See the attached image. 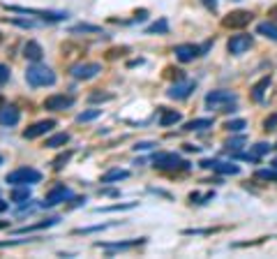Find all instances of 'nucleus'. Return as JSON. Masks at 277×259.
Returning a JSON list of instances; mask_svg holds the SVG:
<instances>
[{"instance_id":"nucleus-28","label":"nucleus","mask_w":277,"mask_h":259,"mask_svg":"<svg viewBox=\"0 0 277 259\" xmlns=\"http://www.w3.org/2000/svg\"><path fill=\"white\" fill-rule=\"evenodd\" d=\"M102 116V109H90V111H83L77 116V123H88V120H95V118Z\"/></svg>"},{"instance_id":"nucleus-4","label":"nucleus","mask_w":277,"mask_h":259,"mask_svg":"<svg viewBox=\"0 0 277 259\" xmlns=\"http://www.w3.org/2000/svg\"><path fill=\"white\" fill-rule=\"evenodd\" d=\"M9 12H17V14H28V17H37L42 21H65L67 12H53V9H35V7H19V5H2Z\"/></svg>"},{"instance_id":"nucleus-39","label":"nucleus","mask_w":277,"mask_h":259,"mask_svg":"<svg viewBox=\"0 0 277 259\" xmlns=\"http://www.w3.org/2000/svg\"><path fill=\"white\" fill-rule=\"evenodd\" d=\"M5 81H9V67L0 63V86H2Z\"/></svg>"},{"instance_id":"nucleus-1","label":"nucleus","mask_w":277,"mask_h":259,"mask_svg":"<svg viewBox=\"0 0 277 259\" xmlns=\"http://www.w3.org/2000/svg\"><path fill=\"white\" fill-rule=\"evenodd\" d=\"M153 167L162 171H185L190 167V162L182 160L178 153H157L153 158Z\"/></svg>"},{"instance_id":"nucleus-15","label":"nucleus","mask_w":277,"mask_h":259,"mask_svg":"<svg viewBox=\"0 0 277 259\" xmlns=\"http://www.w3.org/2000/svg\"><path fill=\"white\" fill-rule=\"evenodd\" d=\"M19 120H21V111H19L14 104H9V107H0V125L12 127V125H17Z\"/></svg>"},{"instance_id":"nucleus-36","label":"nucleus","mask_w":277,"mask_h":259,"mask_svg":"<svg viewBox=\"0 0 277 259\" xmlns=\"http://www.w3.org/2000/svg\"><path fill=\"white\" fill-rule=\"evenodd\" d=\"M137 204H116V206H106V208H97V213H106V211H122V208H134Z\"/></svg>"},{"instance_id":"nucleus-42","label":"nucleus","mask_w":277,"mask_h":259,"mask_svg":"<svg viewBox=\"0 0 277 259\" xmlns=\"http://www.w3.org/2000/svg\"><path fill=\"white\" fill-rule=\"evenodd\" d=\"M5 211H7V201H2V199H0V213H5Z\"/></svg>"},{"instance_id":"nucleus-9","label":"nucleus","mask_w":277,"mask_h":259,"mask_svg":"<svg viewBox=\"0 0 277 259\" xmlns=\"http://www.w3.org/2000/svg\"><path fill=\"white\" fill-rule=\"evenodd\" d=\"M201 167L213 169V171H217V174H224V176H236V174L240 171V167L234 164V162H219V160H203Z\"/></svg>"},{"instance_id":"nucleus-17","label":"nucleus","mask_w":277,"mask_h":259,"mask_svg":"<svg viewBox=\"0 0 277 259\" xmlns=\"http://www.w3.org/2000/svg\"><path fill=\"white\" fill-rule=\"evenodd\" d=\"M270 83H273L270 77H263L261 81H257V83L252 86V100H254V102H261V100H263V93L270 88Z\"/></svg>"},{"instance_id":"nucleus-19","label":"nucleus","mask_w":277,"mask_h":259,"mask_svg":"<svg viewBox=\"0 0 277 259\" xmlns=\"http://www.w3.org/2000/svg\"><path fill=\"white\" fill-rule=\"evenodd\" d=\"M270 151V143H257L254 148H252L250 153H240V158H245V160H252V162H257L261 158V155H266V153Z\"/></svg>"},{"instance_id":"nucleus-37","label":"nucleus","mask_w":277,"mask_h":259,"mask_svg":"<svg viewBox=\"0 0 277 259\" xmlns=\"http://www.w3.org/2000/svg\"><path fill=\"white\" fill-rule=\"evenodd\" d=\"M125 54H130V49H127V46H120V49H111V51L106 54V58H109V60H113V58H118V56H125Z\"/></svg>"},{"instance_id":"nucleus-24","label":"nucleus","mask_w":277,"mask_h":259,"mask_svg":"<svg viewBox=\"0 0 277 259\" xmlns=\"http://www.w3.org/2000/svg\"><path fill=\"white\" fill-rule=\"evenodd\" d=\"M28 199H30V188H28V185H14V190H12V201H14V204H23Z\"/></svg>"},{"instance_id":"nucleus-46","label":"nucleus","mask_w":277,"mask_h":259,"mask_svg":"<svg viewBox=\"0 0 277 259\" xmlns=\"http://www.w3.org/2000/svg\"><path fill=\"white\" fill-rule=\"evenodd\" d=\"M0 164H2V155H0Z\"/></svg>"},{"instance_id":"nucleus-10","label":"nucleus","mask_w":277,"mask_h":259,"mask_svg":"<svg viewBox=\"0 0 277 259\" xmlns=\"http://www.w3.org/2000/svg\"><path fill=\"white\" fill-rule=\"evenodd\" d=\"M74 104V95H51L44 100V109L49 111H65Z\"/></svg>"},{"instance_id":"nucleus-3","label":"nucleus","mask_w":277,"mask_h":259,"mask_svg":"<svg viewBox=\"0 0 277 259\" xmlns=\"http://www.w3.org/2000/svg\"><path fill=\"white\" fill-rule=\"evenodd\" d=\"M14 188V185H35V183H40L42 180V174L33 167H19V169L9 171L7 179H5Z\"/></svg>"},{"instance_id":"nucleus-26","label":"nucleus","mask_w":277,"mask_h":259,"mask_svg":"<svg viewBox=\"0 0 277 259\" xmlns=\"http://www.w3.org/2000/svg\"><path fill=\"white\" fill-rule=\"evenodd\" d=\"M213 118H194V120H190V123H185V130H190V132H194V130H206V127H213Z\"/></svg>"},{"instance_id":"nucleus-33","label":"nucleus","mask_w":277,"mask_h":259,"mask_svg":"<svg viewBox=\"0 0 277 259\" xmlns=\"http://www.w3.org/2000/svg\"><path fill=\"white\" fill-rule=\"evenodd\" d=\"M88 100L90 102H109V100H113V95L111 93H90Z\"/></svg>"},{"instance_id":"nucleus-8","label":"nucleus","mask_w":277,"mask_h":259,"mask_svg":"<svg viewBox=\"0 0 277 259\" xmlns=\"http://www.w3.org/2000/svg\"><path fill=\"white\" fill-rule=\"evenodd\" d=\"M56 125H58V123H56L53 118H46V120H37L35 125H30V127H26V130H23V139H37V137H42V134L51 132Z\"/></svg>"},{"instance_id":"nucleus-25","label":"nucleus","mask_w":277,"mask_h":259,"mask_svg":"<svg viewBox=\"0 0 277 259\" xmlns=\"http://www.w3.org/2000/svg\"><path fill=\"white\" fill-rule=\"evenodd\" d=\"M130 176V171L127 169H111V171H106L102 176V183H116V180H125Z\"/></svg>"},{"instance_id":"nucleus-44","label":"nucleus","mask_w":277,"mask_h":259,"mask_svg":"<svg viewBox=\"0 0 277 259\" xmlns=\"http://www.w3.org/2000/svg\"><path fill=\"white\" fill-rule=\"evenodd\" d=\"M2 102H5V98H2V95H0V107H2Z\"/></svg>"},{"instance_id":"nucleus-23","label":"nucleus","mask_w":277,"mask_h":259,"mask_svg":"<svg viewBox=\"0 0 277 259\" xmlns=\"http://www.w3.org/2000/svg\"><path fill=\"white\" fill-rule=\"evenodd\" d=\"M65 143H69V134L67 132H56L46 139L44 146H46V148H60V146H65Z\"/></svg>"},{"instance_id":"nucleus-29","label":"nucleus","mask_w":277,"mask_h":259,"mask_svg":"<svg viewBox=\"0 0 277 259\" xmlns=\"http://www.w3.org/2000/svg\"><path fill=\"white\" fill-rule=\"evenodd\" d=\"M254 176H257V179L259 180H275L277 183V167L275 169H257V174H254Z\"/></svg>"},{"instance_id":"nucleus-43","label":"nucleus","mask_w":277,"mask_h":259,"mask_svg":"<svg viewBox=\"0 0 277 259\" xmlns=\"http://www.w3.org/2000/svg\"><path fill=\"white\" fill-rule=\"evenodd\" d=\"M5 227H7V222H0V229H5Z\"/></svg>"},{"instance_id":"nucleus-40","label":"nucleus","mask_w":277,"mask_h":259,"mask_svg":"<svg viewBox=\"0 0 277 259\" xmlns=\"http://www.w3.org/2000/svg\"><path fill=\"white\" fill-rule=\"evenodd\" d=\"M153 146H157L155 141H138L137 146H134V151H150Z\"/></svg>"},{"instance_id":"nucleus-20","label":"nucleus","mask_w":277,"mask_h":259,"mask_svg":"<svg viewBox=\"0 0 277 259\" xmlns=\"http://www.w3.org/2000/svg\"><path fill=\"white\" fill-rule=\"evenodd\" d=\"M180 120H182L180 111L164 109V111H162V118H159V125H162V127H169V125H176V123H180Z\"/></svg>"},{"instance_id":"nucleus-32","label":"nucleus","mask_w":277,"mask_h":259,"mask_svg":"<svg viewBox=\"0 0 277 259\" xmlns=\"http://www.w3.org/2000/svg\"><path fill=\"white\" fill-rule=\"evenodd\" d=\"M69 158H72V151H67V153H62V155H58L56 160H53V169H62L65 164L69 162Z\"/></svg>"},{"instance_id":"nucleus-38","label":"nucleus","mask_w":277,"mask_h":259,"mask_svg":"<svg viewBox=\"0 0 277 259\" xmlns=\"http://www.w3.org/2000/svg\"><path fill=\"white\" fill-rule=\"evenodd\" d=\"M12 23H14V26H21V28H35V26H40L37 21H23V19H12Z\"/></svg>"},{"instance_id":"nucleus-2","label":"nucleus","mask_w":277,"mask_h":259,"mask_svg":"<svg viewBox=\"0 0 277 259\" xmlns=\"http://www.w3.org/2000/svg\"><path fill=\"white\" fill-rule=\"evenodd\" d=\"M26 81L33 88H42V86H53L56 83V74H53L46 65H33L26 70Z\"/></svg>"},{"instance_id":"nucleus-45","label":"nucleus","mask_w":277,"mask_h":259,"mask_svg":"<svg viewBox=\"0 0 277 259\" xmlns=\"http://www.w3.org/2000/svg\"><path fill=\"white\" fill-rule=\"evenodd\" d=\"M273 167H277V160H273Z\"/></svg>"},{"instance_id":"nucleus-34","label":"nucleus","mask_w":277,"mask_h":259,"mask_svg":"<svg viewBox=\"0 0 277 259\" xmlns=\"http://www.w3.org/2000/svg\"><path fill=\"white\" fill-rule=\"evenodd\" d=\"M263 130H266V132H273V130H277V114H270V116L263 120Z\"/></svg>"},{"instance_id":"nucleus-12","label":"nucleus","mask_w":277,"mask_h":259,"mask_svg":"<svg viewBox=\"0 0 277 259\" xmlns=\"http://www.w3.org/2000/svg\"><path fill=\"white\" fill-rule=\"evenodd\" d=\"M72 197V192H69L65 185H56V188H51L49 192H46V199H44L42 208H49V206H56L60 204V201H65V199H69Z\"/></svg>"},{"instance_id":"nucleus-6","label":"nucleus","mask_w":277,"mask_h":259,"mask_svg":"<svg viewBox=\"0 0 277 259\" xmlns=\"http://www.w3.org/2000/svg\"><path fill=\"white\" fill-rule=\"evenodd\" d=\"M99 72H102V65L99 63H79V65H72V67H69V74L79 81L93 79V77H97Z\"/></svg>"},{"instance_id":"nucleus-31","label":"nucleus","mask_w":277,"mask_h":259,"mask_svg":"<svg viewBox=\"0 0 277 259\" xmlns=\"http://www.w3.org/2000/svg\"><path fill=\"white\" fill-rule=\"evenodd\" d=\"M245 125H247V123H245L242 118H236V120H229L224 127L229 130V132H242V130H245Z\"/></svg>"},{"instance_id":"nucleus-41","label":"nucleus","mask_w":277,"mask_h":259,"mask_svg":"<svg viewBox=\"0 0 277 259\" xmlns=\"http://www.w3.org/2000/svg\"><path fill=\"white\" fill-rule=\"evenodd\" d=\"M166 77H169V79H173V77H176V81H180L182 79V72L176 70V67H166Z\"/></svg>"},{"instance_id":"nucleus-30","label":"nucleus","mask_w":277,"mask_h":259,"mask_svg":"<svg viewBox=\"0 0 277 259\" xmlns=\"http://www.w3.org/2000/svg\"><path fill=\"white\" fill-rule=\"evenodd\" d=\"M69 33H102V28H99V26H90V23H79V26H74Z\"/></svg>"},{"instance_id":"nucleus-13","label":"nucleus","mask_w":277,"mask_h":259,"mask_svg":"<svg viewBox=\"0 0 277 259\" xmlns=\"http://www.w3.org/2000/svg\"><path fill=\"white\" fill-rule=\"evenodd\" d=\"M192 90H194V83H192V81H182L180 79V81H176L171 88L166 90V95H169L171 100H185V98H190Z\"/></svg>"},{"instance_id":"nucleus-11","label":"nucleus","mask_w":277,"mask_h":259,"mask_svg":"<svg viewBox=\"0 0 277 259\" xmlns=\"http://www.w3.org/2000/svg\"><path fill=\"white\" fill-rule=\"evenodd\" d=\"M252 49V35H234L231 40H229V54L234 56H240L245 54V51H250Z\"/></svg>"},{"instance_id":"nucleus-27","label":"nucleus","mask_w":277,"mask_h":259,"mask_svg":"<svg viewBox=\"0 0 277 259\" xmlns=\"http://www.w3.org/2000/svg\"><path fill=\"white\" fill-rule=\"evenodd\" d=\"M155 33H169V21L166 19H159L157 23L146 28V35H155Z\"/></svg>"},{"instance_id":"nucleus-21","label":"nucleus","mask_w":277,"mask_h":259,"mask_svg":"<svg viewBox=\"0 0 277 259\" xmlns=\"http://www.w3.org/2000/svg\"><path fill=\"white\" fill-rule=\"evenodd\" d=\"M257 33H259V35H263L266 40H273V42H277V26H275V23H270V21H263V23H259V26H257Z\"/></svg>"},{"instance_id":"nucleus-14","label":"nucleus","mask_w":277,"mask_h":259,"mask_svg":"<svg viewBox=\"0 0 277 259\" xmlns=\"http://www.w3.org/2000/svg\"><path fill=\"white\" fill-rule=\"evenodd\" d=\"M173 54H176V58H178L180 63H192L197 56H201V49L197 44H178Z\"/></svg>"},{"instance_id":"nucleus-5","label":"nucleus","mask_w":277,"mask_h":259,"mask_svg":"<svg viewBox=\"0 0 277 259\" xmlns=\"http://www.w3.org/2000/svg\"><path fill=\"white\" fill-rule=\"evenodd\" d=\"M252 12H247V9H236V12H231V14H226L224 19H222V26L224 28H231V30H238V28H245L247 23L252 21Z\"/></svg>"},{"instance_id":"nucleus-18","label":"nucleus","mask_w":277,"mask_h":259,"mask_svg":"<svg viewBox=\"0 0 277 259\" xmlns=\"http://www.w3.org/2000/svg\"><path fill=\"white\" fill-rule=\"evenodd\" d=\"M23 56H26L28 60H33V63H40L42 60V56H44V51H42V46L37 44V42H28L26 46H23Z\"/></svg>"},{"instance_id":"nucleus-16","label":"nucleus","mask_w":277,"mask_h":259,"mask_svg":"<svg viewBox=\"0 0 277 259\" xmlns=\"http://www.w3.org/2000/svg\"><path fill=\"white\" fill-rule=\"evenodd\" d=\"M146 239H134V241H118V243H95L97 248H104V250H130L134 245H141Z\"/></svg>"},{"instance_id":"nucleus-35","label":"nucleus","mask_w":277,"mask_h":259,"mask_svg":"<svg viewBox=\"0 0 277 259\" xmlns=\"http://www.w3.org/2000/svg\"><path fill=\"white\" fill-rule=\"evenodd\" d=\"M245 143V137H238V139H231V141H226V151L231 153V151H240V146Z\"/></svg>"},{"instance_id":"nucleus-22","label":"nucleus","mask_w":277,"mask_h":259,"mask_svg":"<svg viewBox=\"0 0 277 259\" xmlns=\"http://www.w3.org/2000/svg\"><path fill=\"white\" fill-rule=\"evenodd\" d=\"M60 218H49V220H42V222L37 224H28L23 229H17V234H28V232H40V229H46V227H53V224H58Z\"/></svg>"},{"instance_id":"nucleus-7","label":"nucleus","mask_w":277,"mask_h":259,"mask_svg":"<svg viewBox=\"0 0 277 259\" xmlns=\"http://www.w3.org/2000/svg\"><path fill=\"white\" fill-rule=\"evenodd\" d=\"M236 93L234 90H213V93H208L206 95V107H219V104H231L236 102Z\"/></svg>"}]
</instances>
